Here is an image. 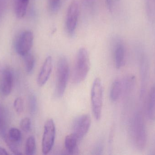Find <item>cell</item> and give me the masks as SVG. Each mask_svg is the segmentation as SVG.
Segmentation results:
<instances>
[{"instance_id": "1", "label": "cell", "mask_w": 155, "mask_h": 155, "mask_svg": "<svg viewBox=\"0 0 155 155\" xmlns=\"http://www.w3.org/2000/svg\"><path fill=\"white\" fill-rule=\"evenodd\" d=\"M89 55L84 47L80 48L78 52L73 74V81L75 83L83 82L87 76L90 69Z\"/></svg>"}, {"instance_id": "2", "label": "cell", "mask_w": 155, "mask_h": 155, "mask_svg": "<svg viewBox=\"0 0 155 155\" xmlns=\"http://www.w3.org/2000/svg\"><path fill=\"white\" fill-rule=\"evenodd\" d=\"M70 67L69 63L65 57H61L57 62L56 69V84L55 94L56 96H63L69 80Z\"/></svg>"}, {"instance_id": "3", "label": "cell", "mask_w": 155, "mask_h": 155, "mask_svg": "<svg viewBox=\"0 0 155 155\" xmlns=\"http://www.w3.org/2000/svg\"><path fill=\"white\" fill-rule=\"evenodd\" d=\"M134 133L137 148L143 150L147 143V134L143 116L141 113H137L134 121Z\"/></svg>"}, {"instance_id": "4", "label": "cell", "mask_w": 155, "mask_h": 155, "mask_svg": "<svg viewBox=\"0 0 155 155\" xmlns=\"http://www.w3.org/2000/svg\"><path fill=\"white\" fill-rule=\"evenodd\" d=\"M91 97L94 116L96 120H100L103 107V89L102 82L99 78H96L93 82Z\"/></svg>"}, {"instance_id": "5", "label": "cell", "mask_w": 155, "mask_h": 155, "mask_svg": "<svg viewBox=\"0 0 155 155\" xmlns=\"http://www.w3.org/2000/svg\"><path fill=\"white\" fill-rule=\"evenodd\" d=\"M55 133L53 120L48 119L45 124L42 141V151L44 154H47L51 150L55 140Z\"/></svg>"}, {"instance_id": "6", "label": "cell", "mask_w": 155, "mask_h": 155, "mask_svg": "<svg viewBox=\"0 0 155 155\" xmlns=\"http://www.w3.org/2000/svg\"><path fill=\"white\" fill-rule=\"evenodd\" d=\"M79 12L78 2L73 0L68 7L65 19V28L70 35H73L76 31Z\"/></svg>"}, {"instance_id": "7", "label": "cell", "mask_w": 155, "mask_h": 155, "mask_svg": "<svg viewBox=\"0 0 155 155\" xmlns=\"http://www.w3.org/2000/svg\"><path fill=\"white\" fill-rule=\"evenodd\" d=\"M91 124V119L88 114H84L77 117L73 125V134L78 141L87 133Z\"/></svg>"}, {"instance_id": "8", "label": "cell", "mask_w": 155, "mask_h": 155, "mask_svg": "<svg viewBox=\"0 0 155 155\" xmlns=\"http://www.w3.org/2000/svg\"><path fill=\"white\" fill-rule=\"evenodd\" d=\"M34 36L31 31L22 32L16 41L15 49L17 53L24 56L30 52L33 44Z\"/></svg>"}, {"instance_id": "9", "label": "cell", "mask_w": 155, "mask_h": 155, "mask_svg": "<svg viewBox=\"0 0 155 155\" xmlns=\"http://www.w3.org/2000/svg\"><path fill=\"white\" fill-rule=\"evenodd\" d=\"M13 74L10 69H5L0 79V90L3 95L7 96L12 93L13 86Z\"/></svg>"}, {"instance_id": "10", "label": "cell", "mask_w": 155, "mask_h": 155, "mask_svg": "<svg viewBox=\"0 0 155 155\" xmlns=\"http://www.w3.org/2000/svg\"><path fill=\"white\" fill-rule=\"evenodd\" d=\"M52 58L47 56L45 59L37 77V83L40 86L44 85L51 75L52 69Z\"/></svg>"}, {"instance_id": "11", "label": "cell", "mask_w": 155, "mask_h": 155, "mask_svg": "<svg viewBox=\"0 0 155 155\" xmlns=\"http://www.w3.org/2000/svg\"><path fill=\"white\" fill-rule=\"evenodd\" d=\"M148 72H149V63L147 57L143 55L140 61V73H141V89L140 96H143L145 93L147 81H148Z\"/></svg>"}, {"instance_id": "12", "label": "cell", "mask_w": 155, "mask_h": 155, "mask_svg": "<svg viewBox=\"0 0 155 155\" xmlns=\"http://www.w3.org/2000/svg\"><path fill=\"white\" fill-rule=\"evenodd\" d=\"M125 57V49L122 42H117L114 50V58L116 67L121 68L124 63Z\"/></svg>"}, {"instance_id": "13", "label": "cell", "mask_w": 155, "mask_h": 155, "mask_svg": "<svg viewBox=\"0 0 155 155\" xmlns=\"http://www.w3.org/2000/svg\"><path fill=\"white\" fill-rule=\"evenodd\" d=\"M78 140L76 136L73 134L69 135L66 136L64 142L66 151L70 154H77L78 152Z\"/></svg>"}, {"instance_id": "14", "label": "cell", "mask_w": 155, "mask_h": 155, "mask_svg": "<svg viewBox=\"0 0 155 155\" xmlns=\"http://www.w3.org/2000/svg\"><path fill=\"white\" fill-rule=\"evenodd\" d=\"M30 0H15L14 10L17 18H22L27 12Z\"/></svg>"}, {"instance_id": "15", "label": "cell", "mask_w": 155, "mask_h": 155, "mask_svg": "<svg viewBox=\"0 0 155 155\" xmlns=\"http://www.w3.org/2000/svg\"><path fill=\"white\" fill-rule=\"evenodd\" d=\"M147 115L151 121H155V86L149 92L147 104Z\"/></svg>"}, {"instance_id": "16", "label": "cell", "mask_w": 155, "mask_h": 155, "mask_svg": "<svg viewBox=\"0 0 155 155\" xmlns=\"http://www.w3.org/2000/svg\"><path fill=\"white\" fill-rule=\"evenodd\" d=\"M122 84L119 79L114 81L110 90V96L111 100L116 102L121 96L122 92Z\"/></svg>"}, {"instance_id": "17", "label": "cell", "mask_w": 155, "mask_h": 155, "mask_svg": "<svg viewBox=\"0 0 155 155\" xmlns=\"http://www.w3.org/2000/svg\"><path fill=\"white\" fill-rule=\"evenodd\" d=\"M145 9L150 22L155 23V0H145Z\"/></svg>"}, {"instance_id": "18", "label": "cell", "mask_w": 155, "mask_h": 155, "mask_svg": "<svg viewBox=\"0 0 155 155\" xmlns=\"http://www.w3.org/2000/svg\"><path fill=\"white\" fill-rule=\"evenodd\" d=\"M35 140L34 136H30L26 140L25 147V154L32 155L35 151Z\"/></svg>"}, {"instance_id": "19", "label": "cell", "mask_w": 155, "mask_h": 155, "mask_svg": "<svg viewBox=\"0 0 155 155\" xmlns=\"http://www.w3.org/2000/svg\"><path fill=\"white\" fill-rule=\"evenodd\" d=\"M7 136L11 141L17 144L20 143L21 139V131L17 128L14 127H12L9 130Z\"/></svg>"}, {"instance_id": "20", "label": "cell", "mask_w": 155, "mask_h": 155, "mask_svg": "<svg viewBox=\"0 0 155 155\" xmlns=\"http://www.w3.org/2000/svg\"><path fill=\"white\" fill-rule=\"evenodd\" d=\"M24 57L26 72L28 73L31 72L33 70L35 63V60L33 55L29 52V53L24 56Z\"/></svg>"}, {"instance_id": "21", "label": "cell", "mask_w": 155, "mask_h": 155, "mask_svg": "<svg viewBox=\"0 0 155 155\" xmlns=\"http://www.w3.org/2000/svg\"><path fill=\"white\" fill-rule=\"evenodd\" d=\"M3 137L5 142L6 145L9 147L10 150L12 151V153H13V154L15 155H21L22 154V153L18 148V145H17L18 144L11 141L8 138L7 135L5 134L4 135H3Z\"/></svg>"}, {"instance_id": "22", "label": "cell", "mask_w": 155, "mask_h": 155, "mask_svg": "<svg viewBox=\"0 0 155 155\" xmlns=\"http://www.w3.org/2000/svg\"><path fill=\"white\" fill-rule=\"evenodd\" d=\"M6 119L5 112L0 106V133L3 135L4 133L6 127Z\"/></svg>"}, {"instance_id": "23", "label": "cell", "mask_w": 155, "mask_h": 155, "mask_svg": "<svg viewBox=\"0 0 155 155\" xmlns=\"http://www.w3.org/2000/svg\"><path fill=\"white\" fill-rule=\"evenodd\" d=\"M14 107L18 114L22 113L24 110V101L21 97H17L14 102Z\"/></svg>"}, {"instance_id": "24", "label": "cell", "mask_w": 155, "mask_h": 155, "mask_svg": "<svg viewBox=\"0 0 155 155\" xmlns=\"http://www.w3.org/2000/svg\"><path fill=\"white\" fill-rule=\"evenodd\" d=\"M20 126L21 129L24 132H29L31 130V120L28 117H25L23 118L20 123Z\"/></svg>"}, {"instance_id": "25", "label": "cell", "mask_w": 155, "mask_h": 155, "mask_svg": "<svg viewBox=\"0 0 155 155\" xmlns=\"http://www.w3.org/2000/svg\"><path fill=\"white\" fill-rule=\"evenodd\" d=\"M61 0H48V4L50 11L55 13L59 10L61 5Z\"/></svg>"}, {"instance_id": "26", "label": "cell", "mask_w": 155, "mask_h": 155, "mask_svg": "<svg viewBox=\"0 0 155 155\" xmlns=\"http://www.w3.org/2000/svg\"><path fill=\"white\" fill-rule=\"evenodd\" d=\"M30 106L31 112L33 113H35L37 107V102L36 97L35 96L32 95L30 97Z\"/></svg>"}, {"instance_id": "27", "label": "cell", "mask_w": 155, "mask_h": 155, "mask_svg": "<svg viewBox=\"0 0 155 155\" xmlns=\"http://www.w3.org/2000/svg\"><path fill=\"white\" fill-rule=\"evenodd\" d=\"M118 1L119 0H106L107 6L109 12H113Z\"/></svg>"}, {"instance_id": "28", "label": "cell", "mask_w": 155, "mask_h": 155, "mask_svg": "<svg viewBox=\"0 0 155 155\" xmlns=\"http://www.w3.org/2000/svg\"><path fill=\"white\" fill-rule=\"evenodd\" d=\"M102 151H103V148H102V146L101 145H98L96 147V148H95L94 150V154H102Z\"/></svg>"}, {"instance_id": "29", "label": "cell", "mask_w": 155, "mask_h": 155, "mask_svg": "<svg viewBox=\"0 0 155 155\" xmlns=\"http://www.w3.org/2000/svg\"><path fill=\"white\" fill-rule=\"evenodd\" d=\"M9 153L4 148L0 146V155H7Z\"/></svg>"}]
</instances>
